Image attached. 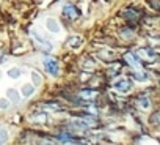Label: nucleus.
Here are the masks:
<instances>
[{
    "instance_id": "1",
    "label": "nucleus",
    "mask_w": 160,
    "mask_h": 145,
    "mask_svg": "<svg viewBox=\"0 0 160 145\" xmlns=\"http://www.w3.org/2000/svg\"><path fill=\"white\" fill-rule=\"evenodd\" d=\"M30 35H32V38H33L35 46H36L39 51H42V52H50V51H52V43H50L49 40H46L42 35H39V33L35 32V30H32Z\"/></svg>"
},
{
    "instance_id": "2",
    "label": "nucleus",
    "mask_w": 160,
    "mask_h": 145,
    "mask_svg": "<svg viewBox=\"0 0 160 145\" xmlns=\"http://www.w3.org/2000/svg\"><path fill=\"white\" fill-rule=\"evenodd\" d=\"M42 66L46 69V72L49 76H58L60 72V65H58V60L53 58V57H44L42 58Z\"/></svg>"
},
{
    "instance_id": "3",
    "label": "nucleus",
    "mask_w": 160,
    "mask_h": 145,
    "mask_svg": "<svg viewBox=\"0 0 160 145\" xmlns=\"http://www.w3.org/2000/svg\"><path fill=\"white\" fill-rule=\"evenodd\" d=\"M113 87H115V90L119 92V93H129V92L132 90V81H130L129 78H121V79H118V81L113 84Z\"/></svg>"
},
{
    "instance_id": "4",
    "label": "nucleus",
    "mask_w": 160,
    "mask_h": 145,
    "mask_svg": "<svg viewBox=\"0 0 160 145\" xmlns=\"http://www.w3.org/2000/svg\"><path fill=\"white\" fill-rule=\"evenodd\" d=\"M138 58H144V60H148V62H154L155 58H157V54L151 49V47H140L138 51H135L133 52Z\"/></svg>"
},
{
    "instance_id": "5",
    "label": "nucleus",
    "mask_w": 160,
    "mask_h": 145,
    "mask_svg": "<svg viewBox=\"0 0 160 145\" xmlns=\"http://www.w3.org/2000/svg\"><path fill=\"white\" fill-rule=\"evenodd\" d=\"M124 60H126L133 69H137V71L141 69V63H140V60H138V57H137L135 54H132V52L126 54V55H124Z\"/></svg>"
},
{
    "instance_id": "6",
    "label": "nucleus",
    "mask_w": 160,
    "mask_h": 145,
    "mask_svg": "<svg viewBox=\"0 0 160 145\" xmlns=\"http://www.w3.org/2000/svg\"><path fill=\"white\" fill-rule=\"evenodd\" d=\"M63 14L68 18V19H77L78 16H80V11L74 7V5H66L64 8H63Z\"/></svg>"
},
{
    "instance_id": "7",
    "label": "nucleus",
    "mask_w": 160,
    "mask_h": 145,
    "mask_svg": "<svg viewBox=\"0 0 160 145\" xmlns=\"http://www.w3.org/2000/svg\"><path fill=\"white\" fill-rule=\"evenodd\" d=\"M46 25H47V30L52 32V33H58V32H60V25H58V22H57L55 19H52V18L46 21Z\"/></svg>"
},
{
    "instance_id": "8",
    "label": "nucleus",
    "mask_w": 160,
    "mask_h": 145,
    "mask_svg": "<svg viewBox=\"0 0 160 145\" xmlns=\"http://www.w3.org/2000/svg\"><path fill=\"white\" fill-rule=\"evenodd\" d=\"M33 93H35V85L25 84V85L22 87V96H24V98H28V96H32Z\"/></svg>"
},
{
    "instance_id": "9",
    "label": "nucleus",
    "mask_w": 160,
    "mask_h": 145,
    "mask_svg": "<svg viewBox=\"0 0 160 145\" xmlns=\"http://www.w3.org/2000/svg\"><path fill=\"white\" fill-rule=\"evenodd\" d=\"M133 76H135V79L138 81V82H144L149 76H148V72L146 71H143V69H140V71H135L133 72Z\"/></svg>"
},
{
    "instance_id": "10",
    "label": "nucleus",
    "mask_w": 160,
    "mask_h": 145,
    "mask_svg": "<svg viewBox=\"0 0 160 145\" xmlns=\"http://www.w3.org/2000/svg\"><path fill=\"white\" fill-rule=\"evenodd\" d=\"M21 74H22V69L21 68H11V69H8V76L11 79H19Z\"/></svg>"
},
{
    "instance_id": "11",
    "label": "nucleus",
    "mask_w": 160,
    "mask_h": 145,
    "mask_svg": "<svg viewBox=\"0 0 160 145\" xmlns=\"http://www.w3.org/2000/svg\"><path fill=\"white\" fill-rule=\"evenodd\" d=\"M8 98H10L13 103H19V99H21L19 93H18L14 89H10V90H8Z\"/></svg>"
},
{
    "instance_id": "12",
    "label": "nucleus",
    "mask_w": 160,
    "mask_h": 145,
    "mask_svg": "<svg viewBox=\"0 0 160 145\" xmlns=\"http://www.w3.org/2000/svg\"><path fill=\"white\" fill-rule=\"evenodd\" d=\"M68 44L71 47H78L80 44H82V40H80V36H71L69 41H68Z\"/></svg>"
},
{
    "instance_id": "13",
    "label": "nucleus",
    "mask_w": 160,
    "mask_h": 145,
    "mask_svg": "<svg viewBox=\"0 0 160 145\" xmlns=\"http://www.w3.org/2000/svg\"><path fill=\"white\" fill-rule=\"evenodd\" d=\"M98 93L96 92H91V90H83L82 93H80V96H82L83 99H93Z\"/></svg>"
},
{
    "instance_id": "14",
    "label": "nucleus",
    "mask_w": 160,
    "mask_h": 145,
    "mask_svg": "<svg viewBox=\"0 0 160 145\" xmlns=\"http://www.w3.org/2000/svg\"><path fill=\"white\" fill-rule=\"evenodd\" d=\"M32 81H33V85H39L41 84V76L38 74L36 71H32Z\"/></svg>"
},
{
    "instance_id": "15",
    "label": "nucleus",
    "mask_w": 160,
    "mask_h": 145,
    "mask_svg": "<svg viewBox=\"0 0 160 145\" xmlns=\"http://www.w3.org/2000/svg\"><path fill=\"white\" fill-rule=\"evenodd\" d=\"M44 109H50V110H60L61 107H60L58 104H55L53 101H50V103H47V104H44Z\"/></svg>"
},
{
    "instance_id": "16",
    "label": "nucleus",
    "mask_w": 160,
    "mask_h": 145,
    "mask_svg": "<svg viewBox=\"0 0 160 145\" xmlns=\"http://www.w3.org/2000/svg\"><path fill=\"white\" fill-rule=\"evenodd\" d=\"M7 137H8L7 131H5L3 128H0V145H3V143L7 142Z\"/></svg>"
},
{
    "instance_id": "17",
    "label": "nucleus",
    "mask_w": 160,
    "mask_h": 145,
    "mask_svg": "<svg viewBox=\"0 0 160 145\" xmlns=\"http://www.w3.org/2000/svg\"><path fill=\"white\" fill-rule=\"evenodd\" d=\"M138 103H141L140 106H141V107H144V109L151 106V101H149L148 98H138Z\"/></svg>"
},
{
    "instance_id": "18",
    "label": "nucleus",
    "mask_w": 160,
    "mask_h": 145,
    "mask_svg": "<svg viewBox=\"0 0 160 145\" xmlns=\"http://www.w3.org/2000/svg\"><path fill=\"white\" fill-rule=\"evenodd\" d=\"M10 107V101L7 98H2L0 99V109H8Z\"/></svg>"
},
{
    "instance_id": "19",
    "label": "nucleus",
    "mask_w": 160,
    "mask_h": 145,
    "mask_svg": "<svg viewBox=\"0 0 160 145\" xmlns=\"http://www.w3.org/2000/svg\"><path fill=\"white\" fill-rule=\"evenodd\" d=\"M41 145H55V143H53L52 140H42V143H41Z\"/></svg>"
}]
</instances>
